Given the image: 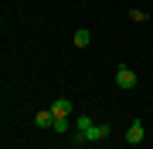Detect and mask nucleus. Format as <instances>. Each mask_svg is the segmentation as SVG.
Wrapping results in <instances>:
<instances>
[{
    "mask_svg": "<svg viewBox=\"0 0 153 149\" xmlns=\"http://www.w3.org/2000/svg\"><path fill=\"white\" fill-rule=\"evenodd\" d=\"M34 122H38L41 129H51V126H55V112L44 109V112H38V119H34Z\"/></svg>",
    "mask_w": 153,
    "mask_h": 149,
    "instance_id": "39448f33",
    "label": "nucleus"
},
{
    "mask_svg": "<svg viewBox=\"0 0 153 149\" xmlns=\"http://www.w3.org/2000/svg\"><path fill=\"white\" fill-rule=\"evenodd\" d=\"M51 129H55V132H68L71 129V115H55V126Z\"/></svg>",
    "mask_w": 153,
    "mask_h": 149,
    "instance_id": "0eeeda50",
    "label": "nucleus"
},
{
    "mask_svg": "<svg viewBox=\"0 0 153 149\" xmlns=\"http://www.w3.org/2000/svg\"><path fill=\"white\" fill-rule=\"evenodd\" d=\"M109 132H112V129L105 126V122H95V126H92V129L85 132V142H99V139H105Z\"/></svg>",
    "mask_w": 153,
    "mask_h": 149,
    "instance_id": "f03ea898",
    "label": "nucleus"
},
{
    "mask_svg": "<svg viewBox=\"0 0 153 149\" xmlns=\"http://www.w3.org/2000/svg\"><path fill=\"white\" fill-rule=\"evenodd\" d=\"M88 41H92L88 31H75V44H78V48H88Z\"/></svg>",
    "mask_w": 153,
    "mask_h": 149,
    "instance_id": "6e6552de",
    "label": "nucleus"
},
{
    "mask_svg": "<svg viewBox=\"0 0 153 149\" xmlns=\"http://www.w3.org/2000/svg\"><path fill=\"white\" fill-rule=\"evenodd\" d=\"M116 85H119V88H133V85H136V71L123 65L119 71H116Z\"/></svg>",
    "mask_w": 153,
    "mask_h": 149,
    "instance_id": "f257e3e1",
    "label": "nucleus"
},
{
    "mask_svg": "<svg viewBox=\"0 0 153 149\" xmlns=\"http://www.w3.org/2000/svg\"><path fill=\"white\" fill-rule=\"evenodd\" d=\"M51 112H55V115H71V102H68V98L51 102Z\"/></svg>",
    "mask_w": 153,
    "mask_h": 149,
    "instance_id": "423d86ee",
    "label": "nucleus"
},
{
    "mask_svg": "<svg viewBox=\"0 0 153 149\" xmlns=\"http://www.w3.org/2000/svg\"><path fill=\"white\" fill-rule=\"evenodd\" d=\"M126 142H129V146H140L143 142V122H133V126L126 129Z\"/></svg>",
    "mask_w": 153,
    "mask_h": 149,
    "instance_id": "20e7f679",
    "label": "nucleus"
},
{
    "mask_svg": "<svg viewBox=\"0 0 153 149\" xmlns=\"http://www.w3.org/2000/svg\"><path fill=\"white\" fill-rule=\"evenodd\" d=\"M92 126H95V122L88 119V115H78V119H75V129H78V132H75V142H85V132H88Z\"/></svg>",
    "mask_w": 153,
    "mask_h": 149,
    "instance_id": "7ed1b4c3",
    "label": "nucleus"
},
{
    "mask_svg": "<svg viewBox=\"0 0 153 149\" xmlns=\"http://www.w3.org/2000/svg\"><path fill=\"white\" fill-rule=\"evenodd\" d=\"M129 21H136V24H143V21H150L143 10H129Z\"/></svg>",
    "mask_w": 153,
    "mask_h": 149,
    "instance_id": "1a4fd4ad",
    "label": "nucleus"
}]
</instances>
